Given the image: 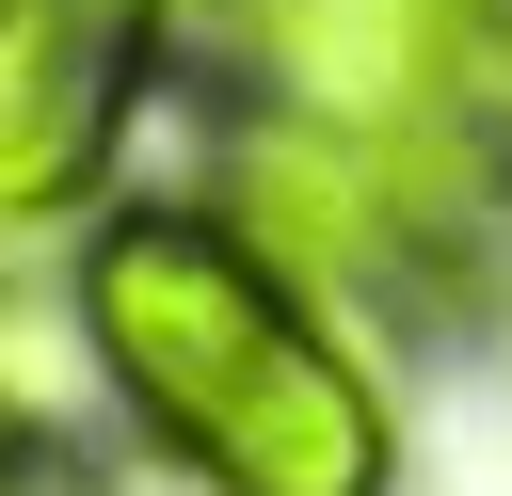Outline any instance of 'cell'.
<instances>
[{
    "mask_svg": "<svg viewBox=\"0 0 512 496\" xmlns=\"http://www.w3.org/2000/svg\"><path fill=\"white\" fill-rule=\"evenodd\" d=\"M64 304H80V368L208 496H384L400 480L384 384L336 352L320 288H288L224 208H96Z\"/></svg>",
    "mask_w": 512,
    "mask_h": 496,
    "instance_id": "1",
    "label": "cell"
},
{
    "mask_svg": "<svg viewBox=\"0 0 512 496\" xmlns=\"http://www.w3.org/2000/svg\"><path fill=\"white\" fill-rule=\"evenodd\" d=\"M480 144H416V128H336V112H256L224 160V224L288 272V288H352V304H448L480 272Z\"/></svg>",
    "mask_w": 512,
    "mask_h": 496,
    "instance_id": "2",
    "label": "cell"
},
{
    "mask_svg": "<svg viewBox=\"0 0 512 496\" xmlns=\"http://www.w3.org/2000/svg\"><path fill=\"white\" fill-rule=\"evenodd\" d=\"M192 0H0V240L96 224Z\"/></svg>",
    "mask_w": 512,
    "mask_h": 496,
    "instance_id": "3",
    "label": "cell"
},
{
    "mask_svg": "<svg viewBox=\"0 0 512 496\" xmlns=\"http://www.w3.org/2000/svg\"><path fill=\"white\" fill-rule=\"evenodd\" d=\"M0 496H96V480H80V464H16V448H0Z\"/></svg>",
    "mask_w": 512,
    "mask_h": 496,
    "instance_id": "4",
    "label": "cell"
},
{
    "mask_svg": "<svg viewBox=\"0 0 512 496\" xmlns=\"http://www.w3.org/2000/svg\"><path fill=\"white\" fill-rule=\"evenodd\" d=\"M496 176H512V160H496Z\"/></svg>",
    "mask_w": 512,
    "mask_h": 496,
    "instance_id": "5",
    "label": "cell"
},
{
    "mask_svg": "<svg viewBox=\"0 0 512 496\" xmlns=\"http://www.w3.org/2000/svg\"><path fill=\"white\" fill-rule=\"evenodd\" d=\"M0 448H16V432H0Z\"/></svg>",
    "mask_w": 512,
    "mask_h": 496,
    "instance_id": "6",
    "label": "cell"
}]
</instances>
